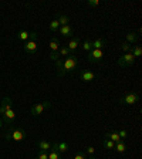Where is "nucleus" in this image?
<instances>
[{"label":"nucleus","instance_id":"nucleus-22","mask_svg":"<svg viewBox=\"0 0 142 159\" xmlns=\"http://www.w3.org/2000/svg\"><path fill=\"white\" fill-rule=\"evenodd\" d=\"M129 53H132V56L135 57H141L142 56V47L141 46H132V48H131V51Z\"/></svg>","mask_w":142,"mask_h":159},{"label":"nucleus","instance_id":"nucleus-1","mask_svg":"<svg viewBox=\"0 0 142 159\" xmlns=\"http://www.w3.org/2000/svg\"><path fill=\"white\" fill-rule=\"evenodd\" d=\"M56 66H57V75L61 78V77H64L66 74L71 73V71H74V70L77 68V66H78V58H77L76 54H71V56L66 57V60L58 58L56 61Z\"/></svg>","mask_w":142,"mask_h":159},{"label":"nucleus","instance_id":"nucleus-28","mask_svg":"<svg viewBox=\"0 0 142 159\" xmlns=\"http://www.w3.org/2000/svg\"><path fill=\"white\" fill-rule=\"evenodd\" d=\"M121 48H122L124 53H129V51H131V48H132V46H131L129 43H126V41H124V43L121 44Z\"/></svg>","mask_w":142,"mask_h":159},{"label":"nucleus","instance_id":"nucleus-2","mask_svg":"<svg viewBox=\"0 0 142 159\" xmlns=\"http://www.w3.org/2000/svg\"><path fill=\"white\" fill-rule=\"evenodd\" d=\"M4 139L6 141H13V142H21V141H24L26 139V132H24L21 128H19V126H11V128L9 129V132L4 135Z\"/></svg>","mask_w":142,"mask_h":159},{"label":"nucleus","instance_id":"nucleus-10","mask_svg":"<svg viewBox=\"0 0 142 159\" xmlns=\"http://www.w3.org/2000/svg\"><path fill=\"white\" fill-rule=\"evenodd\" d=\"M51 148L56 149L57 152H60V153H64L68 151V143L64 142V141H56L54 143H51Z\"/></svg>","mask_w":142,"mask_h":159},{"label":"nucleus","instance_id":"nucleus-12","mask_svg":"<svg viewBox=\"0 0 142 159\" xmlns=\"http://www.w3.org/2000/svg\"><path fill=\"white\" fill-rule=\"evenodd\" d=\"M11 105H13V101H11V98H9V97H4V98L2 99V102H0V115H3L7 109L11 108Z\"/></svg>","mask_w":142,"mask_h":159},{"label":"nucleus","instance_id":"nucleus-9","mask_svg":"<svg viewBox=\"0 0 142 159\" xmlns=\"http://www.w3.org/2000/svg\"><path fill=\"white\" fill-rule=\"evenodd\" d=\"M2 116H3V122L4 124H7V125H11V124L14 122V119H16V112H14L13 108H10V109H7V111Z\"/></svg>","mask_w":142,"mask_h":159},{"label":"nucleus","instance_id":"nucleus-23","mask_svg":"<svg viewBox=\"0 0 142 159\" xmlns=\"http://www.w3.org/2000/svg\"><path fill=\"white\" fill-rule=\"evenodd\" d=\"M48 29H50V31H51V33H57V31H58V29H60L58 20H53V21L48 24Z\"/></svg>","mask_w":142,"mask_h":159},{"label":"nucleus","instance_id":"nucleus-18","mask_svg":"<svg viewBox=\"0 0 142 159\" xmlns=\"http://www.w3.org/2000/svg\"><path fill=\"white\" fill-rule=\"evenodd\" d=\"M105 47V41L103 39H95L93 41V48L94 50H103Z\"/></svg>","mask_w":142,"mask_h":159},{"label":"nucleus","instance_id":"nucleus-27","mask_svg":"<svg viewBox=\"0 0 142 159\" xmlns=\"http://www.w3.org/2000/svg\"><path fill=\"white\" fill-rule=\"evenodd\" d=\"M58 23H60V26H67V24L70 23V19H68V16H66V14H60L58 16Z\"/></svg>","mask_w":142,"mask_h":159},{"label":"nucleus","instance_id":"nucleus-20","mask_svg":"<svg viewBox=\"0 0 142 159\" xmlns=\"http://www.w3.org/2000/svg\"><path fill=\"white\" fill-rule=\"evenodd\" d=\"M118 153H124L126 151V145L124 143V141H119V142L115 143V148H114Z\"/></svg>","mask_w":142,"mask_h":159},{"label":"nucleus","instance_id":"nucleus-19","mask_svg":"<svg viewBox=\"0 0 142 159\" xmlns=\"http://www.w3.org/2000/svg\"><path fill=\"white\" fill-rule=\"evenodd\" d=\"M71 51H70L68 48H67V46H60V48H58V56H60V58H63V57H68V56H71Z\"/></svg>","mask_w":142,"mask_h":159},{"label":"nucleus","instance_id":"nucleus-25","mask_svg":"<svg viewBox=\"0 0 142 159\" xmlns=\"http://www.w3.org/2000/svg\"><path fill=\"white\" fill-rule=\"evenodd\" d=\"M81 48H83L84 51H87V53H89V51L93 50V41H91V40H85L83 43V46H81Z\"/></svg>","mask_w":142,"mask_h":159},{"label":"nucleus","instance_id":"nucleus-3","mask_svg":"<svg viewBox=\"0 0 142 159\" xmlns=\"http://www.w3.org/2000/svg\"><path fill=\"white\" fill-rule=\"evenodd\" d=\"M50 107H51V102H50V101L37 102V104H34V105L31 107L30 112H31V115H33V116H39V115H41V114H43L46 109H48Z\"/></svg>","mask_w":142,"mask_h":159},{"label":"nucleus","instance_id":"nucleus-33","mask_svg":"<svg viewBox=\"0 0 142 159\" xmlns=\"http://www.w3.org/2000/svg\"><path fill=\"white\" fill-rule=\"evenodd\" d=\"M74 159H87V155L84 152H78V153H76Z\"/></svg>","mask_w":142,"mask_h":159},{"label":"nucleus","instance_id":"nucleus-24","mask_svg":"<svg viewBox=\"0 0 142 159\" xmlns=\"http://www.w3.org/2000/svg\"><path fill=\"white\" fill-rule=\"evenodd\" d=\"M105 136L108 139H111V141H112V142H119V141H121V138H119V135H118V132H111V134H105Z\"/></svg>","mask_w":142,"mask_h":159},{"label":"nucleus","instance_id":"nucleus-26","mask_svg":"<svg viewBox=\"0 0 142 159\" xmlns=\"http://www.w3.org/2000/svg\"><path fill=\"white\" fill-rule=\"evenodd\" d=\"M29 31H26V30H21V31H19V34H17V39L20 40V41H27L29 40Z\"/></svg>","mask_w":142,"mask_h":159},{"label":"nucleus","instance_id":"nucleus-32","mask_svg":"<svg viewBox=\"0 0 142 159\" xmlns=\"http://www.w3.org/2000/svg\"><path fill=\"white\" fill-rule=\"evenodd\" d=\"M99 6V0H88V7H97Z\"/></svg>","mask_w":142,"mask_h":159},{"label":"nucleus","instance_id":"nucleus-6","mask_svg":"<svg viewBox=\"0 0 142 159\" xmlns=\"http://www.w3.org/2000/svg\"><path fill=\"white\" fill-rule=\"evenodd\" d=\"M23 51L27 56H33L37 53V41L36 40H27L23 46Z\"/></svg>","mask_w":142,"mask_h":159},{"label":"nucleus","instance_id":"nucleus-8","mask_svg":"<svg viewBox=\"0 0 142 159\" xmlns=\"http://www.w3.org/2000/svg\"><path fill=\"white\" fill-rule=\"evenodd\" d=\"M80 80L84 81V83H91L95 80V74L93 71H89V70H81L80 71Z\"/></svg>","mask_w":142,"mask_h":159},{"label":"nucleus","instance_id":"nucleus-13","mask_svg":"<svg viewBox=\"0 0 142 159\" xmlns=\"http://www.w3.org/2000/svg\"><path fill=\"white\" fill-rule=\"evenodd\" d=\"M78 46H80V39H78V37H74V39H71V40H70V43L67 44V48H68L70 51L74 54V51L78 48Z\"/></svg>","mask_w":142,"mask_h":159},{"label":"nucleus","instance_id":"nucleus-37","mask_svg":"<svg viewBox=\"0 0 142 159\" xmlns=\"http://www.w3.org/2000/svg\"><path fill=\"white\" fill-rule=\"evenodd\" d=\"M87 159H97V158H94V156H91V158H87Z\"/></svg>","mask_w":142,"mask_h":159},{"label":"nucleus","instance_id":"nucleus-36","mask_svg":"<svg viewBox=\"0 0 142 159\" xmlns=\"http://www.w3.org/2000/svg\"><path fill=\"white\" fill-rule=\"evenodd\" d=\"M3 128V121H2V119H0V129Z\"/></svg>","mask_w":142,"mask_h":159},{"label":"nucleus","instance_id":"nucleus-30","mask_svg":"<svg viewBox=\"0 0 142 159\" xmlns=\"http://www.w3.org/2000/svg\"><path fill=\"white\" fill-rule=\"evenodd\" d=\"M48 58L51 60V61H57V60L60 58V56H58V51H57V53H51V51H50V54H48Z\"/></svg>","mask_w":142,"mask_h":159},{"label":"nucleus","instance_id":"nucleus-35","mask_svg":"<svg viewBox=\"0 0 142 159\" xmlns=\"http://www.w3.org/2000/svg\"><path fill=\"white\" fill-rule=\"evenodd\" d=\"M37 37H39V34H37L36 31H33V33L29 34V40H36V41H37Z\"/></svg>","mask_w":142,"mask_h":159},{"label":"nucleus","instance_id":"nucleus-11","mask_svg":"<svg viewBox=\"0 0 142 159\" xmlns=\"http://www.w3.org/2000/svg\"><path fill=\"white\" fill-rule=\"evenodd\" d=\"M57 33L60 34V36L63 37H73L74 36V29L70 24H67V26H60L58 31Z\"/></svg>","mask_w":142,"mask_h":159},{"label":"nucleus","instance_id":"nucleus-16","mask_svg":"<svg viewBox=\"0 0 142 159\" xmlns=\"http://www.w3.org/2000/svg\"><path fill=\"white\" fill-rule=\"evenodd\" d=\"M103 146L107 149V151H112V149L115 148V142H112L111 139H108L107 136H104L103 138Z\"/></svg>","mask_w":142,"mask_h":159},{"label":"nucleus","instance_id":"nucleus-15","mask_svg":"<svg viewBox=\"0 0 142 159\" xmlns=\"http://www.w3.org/2000/svg\"><path fill=\"white\" fill-rule=\"evenodd\" d=\"M138 34L136 33H134V31H129V33H126L125 34V40H126V43H129V44H134V43H136L138 41Z\"/></svg>","mask_w":142,"mask_h":159},{"label":"nucleus","instance_id":"nucleus-4","mask_svg":"<svg viewBox=\"0 0 142 159\" xmlns=\"http://www.w3.org/2000/svg\"><path fill=\"white\" fill-rule=\"evenodd\" d=\"M139 101V94L138 93H126L122 98L119 99L121 105H134Z\"/></svg>","mask_w":142,"mask_h":159},{"label":"nucleus","instance_id":"nucleus-17","mask_svg":"<svg viewBox=\"0 0 142 159\" xmlns=\"http://www.w3.org/2000/svg\"><path fill=\"white\" fill-rule=\"evenodd\" d=\"M39 148L40 151H50L51 149V142H48V141H46V139H41V141H39Z\"/></svg>","mask_w":142,"mask_h":159},{"label":"nucleus","instance_id":"nucleus-5","mask_svg":"<svg viewBox=\"0 0 142 159\" xmlns=\"http://www.w3.org/2000/svg\"><path fill=\"white\" fill-rule=\"evenodd\" d=\"M135 63V57L132 56V53H125L122 57H119L117 64L119 67H132Z\"/></svg>","mask_w":142,"mask_h":159},{"label":"nucleus","instance_id":"nucleus-34","mask_svg":"<svg viewBox=\"0 0 142 159\" xmlns=\"http://www.w3.org/2000/svg\"><path fill=\"white\" fill-rule=\"evenodd\" d=\"M87 153L93 156L94 153H95V148H94V146H88V148H87Z\"/></svg>","mask_w":142,"mask_h":159},{"label":"nucleus","instance_id":"nucleus-14","mask_svg":"<svg viewBox=\"0 0 142 159\" xmlns=\"http://www.w3.org/2000/svg\"><path fill=\"white\" fill-rule=\"evenodd\" d=\"M48 47H50V51H51V53H57V51H58V48H60L58 39H51V40H50Z\"/></svg>","mask_w":142,"mask_h":159},{"label":"nucleus","instance_id":"nucleus-29","mask_svg":"<svg viewBox=\"0 0 142 159\" xmlns=\"http://www.w3.org/2000/svg\"><path fill=\"white\" fill-rule=\"evenodd\" d=\"M119 135V138H121V141H125L126 138H128V132H126L125 129H121V131H117Z\"/></svg>","mask_w":142,"mask_h":159},{"label":"nucleus","instance_id":"nucleus-21","mask_svg":"<svg viewBox=\"0 0 142 159\" xmlns=\"http://www.w3.org/2000/svg\"><path fill=\"white\" fill-rule=\"evenodd\" d=\"M48 159H63V153H60L57 152L56 149H50V152H48Z\"/></svg>","mask_w":142,"mask_h":159},{"label":"nucleus","instance_id":"nucleus-7","mask_svg":"<svg viewBox=\"0 0 142 159\" xmlns=\"http://www.w3.org/2000/svg\"><path fill=\"white\" fill-rule=\"evenodd\" d=\"M104 57V53H103V50H91L88 53V56H87V58H88L89 63H99L101 60H103Z\"/></svg>","mask_w":142,"mask_h":159},{"label":"nucleus","instance_id":"nucleus-31","mask_svg":"<svg viewBox=\"0 0 142 159\" xmlns=\"http://www.w3.org/2000/svg\"><path fill=\"white\" fill-rule=\"evenodd\" d=\"M37 159H48V153L46 151H40L39 155H37Z\"/></svg>","mask_w":142,"mask_h":159}]
</instances>
